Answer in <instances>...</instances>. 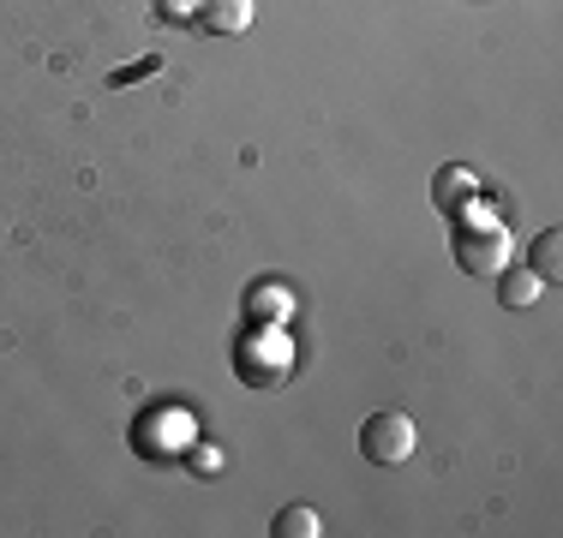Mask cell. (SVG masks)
Returning a JSON list of instances; mask_svg holds the SVG:
<instances>
[{
  "label": "cell",
  "instance_id": "8",
  "mask_svg": "<svg viewBox=\"0 0 563 538\" xmlns=\"http://www.w3.org/2000/svg\"><path fill=\"white\" fill-rule=\"evenodd\" d=\"M432 186H438V204H462V198L474 192V173H467V168H444Z\"/></svg>",
  "mask_w": 563,
  "mask_h": 538
},
{
  "label": "cell",
  "instance_id": "5",
  "mask_svg": "<svg viewBox=\"0 0 563 538\" xmlns=\"http://www.w3.org/2000/svg\"><path fill=\"white\" fill-rule=\"evenodd\" d=\"M271 533L276 538H318V533H324V520H318V508L294 503V508H282V515L271 520Z\"/></svg>",
  "mask_w": 563,
  "mask_h": 538
},
{
  "label": "cell",
  "instance_id": "1",
  "mask_svg": "<svg viewBox=\"0 0 563 538\" xmlns=\"http://www.w3.org/2000/svg\"><path fill=\"white\" fill-rule=\"evenodd\" d=\"M413 442H420V430H413L408 413H372L366 425H360V455H366L372 467H401L413 455Z\"/></svg>",
  "mask_w": 563,
  "mask_h": 538
},
{
  "label": "cell",
  "instance_id": "2",
  "mask_svg": "<svg viewBox=\"0 0 563 538\" xmlns=\"http://www.w3.org/2000/svg\"><path fill=\"white\" fill-rule=\"evenodd\" d=\"M504 264H509L504 227H462V234H455V269H462V276H498Z\"/></svg>",
  "mask_w": 563,
  "mask_h": 538
},
{
  "label": "cell",
  "instance_id": "3",
  "mask_svg": "<svg viewBox=\"0 0 563 538\" xmlns=\"http://www.w3.org/2000/svg\"><path fill=\"white\" fill-rule=\"evenodd\" d=\"M198 24L210 36H240L252 24V0H198Z\"/></svg>",
  "mask_w": 563,
  "mask_h": 538
},
{
  "label": "cell",
  "instance_id": "6",
  "mask_svg": "<svg viewBox=\"0 0 563 538\" xmlns=\"http://www.w3.org/2000/svg\"><path fill=\"white\" fill-rule=\"evenodd\" d=\"M558 258H563V234H558V227H545V234L533 239V251H528V269L540 281H558Z\"/></svg>",
  "mask_w": 563,
  "mask_h": 538
},
{
  "label": "cell",
  "instance_id": "4",
  "mask_svg": "<svg viewBox=\"0 0 563 538\" xmlns=\"http://www.w3.org/2000/svg\"><path fill=\"white\" fill-rule=\"evenodd\" d=\"M498 276H504V288H498V300L509 305V312H521V305H533V300H540V293H545V281L540 276H533V269L528 264H521V269H498Z\"/></svg>",
  "mask_w": 563,
  "mask_h": 538
},
{
  "label": "cell",
  "instance_id": "7",
  "mask_svg": "<svg viewBox=\"0 0 563 538\" xmlns=\"http://www.w3.org/2000/svg\"><path fill=\"white\" fill-rule=\"evenodd\" d=\"M294 312V293L282 288V281H264L258 293H252V317H288Z\"/></svg>",
  "mask_w": 563,
  "mask_h": 538
}]
</instances>
